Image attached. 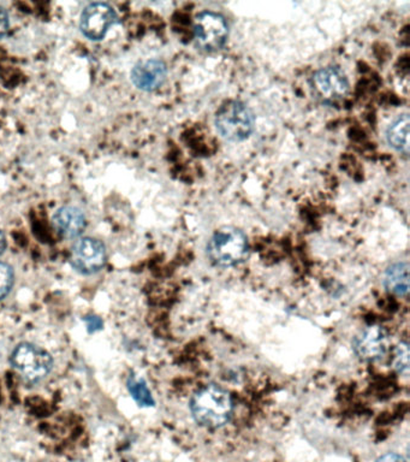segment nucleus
<instances>
[{
    "label": "nucleus",
    "instance_id": "1",
    "mask_svg": "<svg viewBox=\"0 0 410 462\" xmlns=\"http://www.w3.org/2000/svg\"><path fill=\"white\" fill-rule=\"evenodd\" d=\"M190 411L197 424L217 429L228 424L233 413L232 395L221 386L210 384L194 393Z\"/></svg>",
    "mask_w": 410,
    "mask_h": 462
},
{
    "label": "nucleus",
    "instance_id": "2",
    "mask_svg": "<svg viewBox=\"0 0 410 462\" xmlns=\"http://www.w3.org/2000/svg\"><path fill=\"white\" fill-rule=\"evenodd\" d=\"M248 240L243 231L237 227L225 226L215 231L207 245V255L214 265L232 267L247 258Z\"/></svg>",
    "mask_w": 410,
    "mask_h": 462
},
{
    "label": "nucleus",
    "instance_id": "3",
    "mask_svg": "<svg viewBox=\"0 0 410 462\" xmlns=\"http://www.w3.org/2000/svg\"><path fill=\"white\" fill-rule=\"evenodd\" d=\"M215 126L226 140H246L254 130L253 112L241 101H228L219 108L215 116Z\"/></svg>",
    "mask_w": 410,
    "mask_h": 462
},
{
    "label": "nucleus",
    "instance_id": "4",
    "mask_svg": "<svg viewBox=\"0 0 410 462\" xmlns=\"http://www.w3.org/2000/svg\"><path fill=\"white\" fill-rule=\"evenodd\" d=\"M14 367L30 382L45 378L51 371L53 361L46 350L31 343H23L13 352Z\"/></svg>",
    "mask_w": 410,
    "mask_h": 462
},
{
    "label": "nucleus",
    "instance_id": "5",
    "mask_svg": "<svg viewBox=\"0 0 410 462\" xmlns=\"http://www.w3.org/2000/svg\"><path fill=\"white\" fill-rule=\"evenodd\" d=\"M194 34H196L197 45L212 52L225 45L229 35L228 23L221 14L204 11L196 18Z\"/></svg>",
    "mask_w": 410,
    "mask_h": 462
},
{
    "label": "nucleus",
    "instance_id": "6",
    "mask_svg": "<svg viewBox=\"0 0 410 462\" xmlns=\"http://www.w3.org/2000/svg\"><path fill=\"white\" fill-rule=\"evenodd\" d=\"M312 88L323 103L333 104L347 96L349 82L343 70L338 67L320 69L313 75Z\"/></svg>",
    "mask_w": 410,
    "mask_h": 462
},
{
    "label": "nucleus",
    "instance_id": "7",
    "mask_svg": "<svg viewBox=\"0 0 410 462\" xmlns=\"http://www.w3.org/2000/svg\"><path fill=\"white\" fill-rule=\"evenodd\" d=\"M388 346H390V337L387 331L379 325H370L363 328L352 343L356 356L365 361L383 359L388 352Z\"/></svg>",
    "mask_w": 410,
    "mask_h": 462
},
{
    "label": "nucleus",
    "instance_id": "8",
    "mask_svg": "<svg viewBox=\"0 0 410 462\" xmlns=\"http://www.w3.org/2000/svg\"><path fill=\"white\" fill-rule=\"evenodd\" d=\"M106 259L105 245L96 238H81L71 249V263L84 273H96L105 265Z\"/></svg>",
    "mask_w": 410,
    "mask_h": 462
},
{
    "label": "nucleus",
    "instance_id": "9",
    "mask_svg": "<svg viewBox=\"0 0 410 462\" xmlns=\"http://www.w3.org/2000/svg\"><path fill=\"white\" fill-rule=\"evenodd\" d=\"M117 22L116 11L106 3H93L81 14L80 28L87 38L100 40Z\"/></svg>",
    "mask_w": 410,
    "mask_h": 462
},
{
    "label": "nucleus",
    "instance_id": "10",
    "mask_svg": "<svg viewBox=\"0 0 410 462\" xmlns=\"http://www.w3.org/2000/svg\"><path fill=\"white\" fill-rule=\"evenodd\" d=\"M167 65L159 60L140 61L132 71V79L139 89L154 90L159 88L167 79Z\"/></svg>",
    "mask_w": 410,
    "mask_h": 462
},
{
    "label": "nucleus",
    "instance_id": "11",
    "mask_svg": "<svg viewBox=\"0 0 410 462\" xmlns=\"http://www.w3.org/2000/svg\"><path fill=\"white\" fill-rule=\"evenodd\" d=\"M53 226L64 237L80 236L86 227L84 212L74 206H64L53 216Z\"/></svg>",
    "mask_w": 410,
    "mask_h": 462
},
{
    "label": "nucleus",
    "instance_id": "12",
    "mask_svg": "<svg viewBox=\"0 0 410 462\" xmlns=\"http://www.w3.org/2000/svg\"><path fill=\"white\" fill-rule=\"evenodd\" d=\"M385 287L392 294L405 296L409 291V265L408 263H396L385 273Z\"/></svg>",
    "mask_w": 410,
    "mask_h": 462
},
{
    "label": "nucleus",
    "instance_id": "13",
    "mask_svg": "<svg viewBox=\"0 0 410 462\" xmlns=\"http://www.w3.org/2000/svg\"><path fill=\"white\" fill-rule=\"evenodd\" d=\"M409 116L399 115L388 126L387 132L388 144L405 154H408L409 152Z\"/></svg>",
    "mask_w": 410,
    "mask_h": 462
},
{
    "label": "nucleus",
    "instance_id": "14",
    "mask_svg": "<svg viewBox=\"0 0 410 462\" xmlns=\"http://www.w3.org/2000/svg\"><path fill=\"white\" fill-rule=\"evenodd\" d=\"M128 388L132 396L134 397V400L140 406H153L154 400L152 393H150L149 386H147L143 379L132 375V377L128 379Z\"/></svg>",
    "mask_w": 410,
    "mask_h": 462
},
{
    "label": "nucleus",
    "instance_id": "15",
    "mask_svg": "<svg viewBox=\"0 0 410 462\" xmlns=\"http://www.w3.org/2000/svg\"><path fill=\"white\" fill-rule=\"evenodd\" d=\"M394 366L398 374L408 375L409 348L406 343H399V345L396 346L394 354Z\"/></svg>",
    "mask_w": 410,
    "mask_h": 462
},
{
    "label": "nucleus",
    "instance_id": "16",
    "mask_svg": "<svg viewBox=\"0 0 410 462\" xmlns=\"http://www.w3.org/2000/svg\"><path fill=\"white\" fill-rule=\"evenodd\" d=\"M14 273L12 266L8 263H0V300L9 294L13 287Z\"/></svg>",
    "mask_w": 410,
    "mask_h": 462
},
{
    "label": "nucleus",
    "instance_id": "17",
    "mask_svg": "<svg viewBox=\"0 0 410 462\" xmlns=\"http://www.w3.org/2000/svg\"><path fill=\"white\" fill-rule=\"evenodd\" d=\"M10 28L9 14L5 7L0 6V38L8 32Z\"/></svg>",
    "mask_w": 410,
    "mask_h": 462
},
{
    "label": "nucleus",
    "instance_id": "18",
    "mask_svg": "<svg viewBox=\"0 0 410 462\" xmlns=\"http://www.w3.org/2000/svg\"><path fill=\"white\" fill-rule=\"evenodd\" d=\"M376 462H408L405 457L396 453H387L378 458Z\"/></svg>",
    "mask_w": 410,
    "mask_h": 462
},
{
    "label": "nucleus",
    "instance_id": "19",
    "mask_svg": "<svg viewBox=\"0 0 410 462\" xmlns=\"http://www.w3.org/2000/svg\"><path fill=\"white\" fill-rule=\"evenodd\" d=\"M86 320H87L89 332L98 330V328H102L103 321L100 320L98 317H88Z\"/></svg>",
    "mask_w": 410,
    "mask_h": 462
},
{
    "label": "nucleus",
    "instance_id": "20",
    "mask_svg": "<svg viewBox=\"0 0 410 462\" xmlns=\"http://www.w3.org/2000/svg\"><path fill=\"white\" fill-rule=\"evenodd\" d=\"M6 245V240L5 234L0 231V254H2L3 251H5Z\"/></svg>",
    "mask_w": 410,
    "mask_h": 462
}]
</instances>
